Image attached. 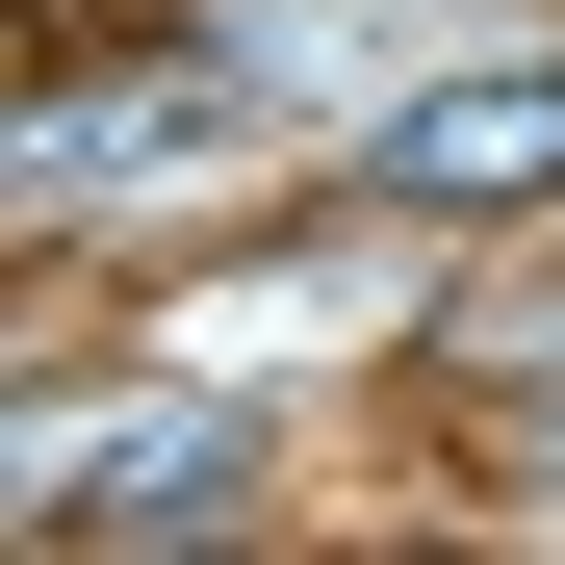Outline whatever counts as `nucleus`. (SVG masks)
Returning <instances> with one entry per match:
<instances>
[{
    "instance_id": "nucleus-2",
    "label": "nucleus",
    "mask_w": 565,
    "mask_h": 565,
    "mask_svg": "<svg viewBox=\"0 0 565 565\" xmlns=\"http://www.w3.org/2000/svg\"><path fill=\"white\" fill-rule=\"evenodd\" d=\"M565 180V77H437L386 129V206H540Z\"/></svg>"
},
{
    "instance_id": "nucleus-1",
    "label": "nucleus",
    "mask_w": 565,
    "mask_h": 565,
    "mask_svg": "<svg viewBox=\"0 0 565 565\" xmlns=\"http://www.w3.org/2000/svg\"><path fill=\"white\" fill-rule=\"evenodd\" d=\"M206 489H232V412H52L26 437V514L52 540H180Z\"/></svg>"
}]
</instances>
